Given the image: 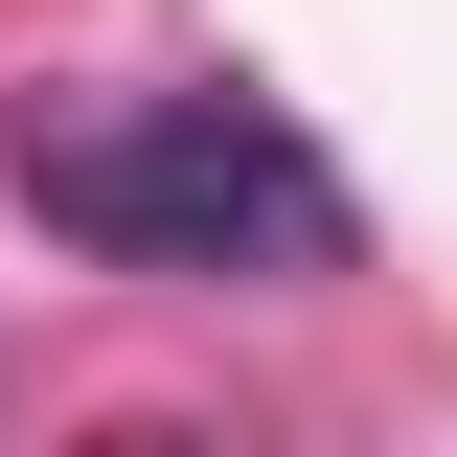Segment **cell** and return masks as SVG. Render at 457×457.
I'll list each match as a JSON object with an SVG mask.
<instances>
[{
	"label": "cell",
	"mask_w": 457,
	"mask_h": 457,
	"mask_svg": "<svg viewBox=\"0 0 457 457\" xmlns=\"http://www.w3.org/2000/svg\"><path fill=\"white\" fill-rule=\"evenodd\" d=\"M0 183L114 252V275H183V297H297L343 275V183L275 92H23L0 114Z\"/></svg>",
	"instance_id": "1"
}]
</instances>
